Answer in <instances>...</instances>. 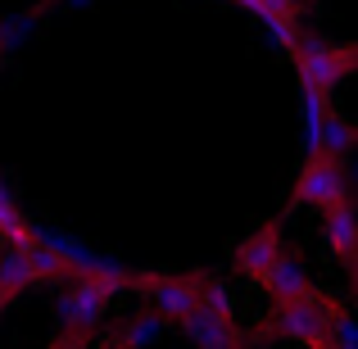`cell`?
<instances>
[{"mask_svg": "<svg viewBox=\"0 0 358 349\" xmlns=\"http://www.w3.org/2000/svg\"><path fill=\"white\" fill-rule=\"evenodd\" d=\"M290 59H295V69H299V82H304L308 91H322V96H331V87H341L358 69V50L350 41H322V36H313V32L295 36Z\"/></svg>", "mask_w": 358, "mask_h": 349, "instance_id": "cell-1", "label": "cell"}, {"mask_svg": "<svg viewBox=\"0 0 358 349\" xmlns=\"http://www.w3.org/2000/svg\"><path fill=\"white\" fill-rule=\"evenodd\" d=\"M168 322H159L155 313H136V318H127V322H122V332H118V341H114V349H150L159 341V332H164Z\"/></svg>", "mask_w": 358, "mask_h": 349, "instance_id": "cell-12", "label": "cell"}, {"mask_svg": "<svg viewBox=\"0 0 358 349\" xmlns=\"http://www.w3.org/2000/svg\"><path fill=\"white\" fill-rule=\"evenodd\" d=\"M27 286H36V281H32V268H27L23 250H18V245H5V254H0V290L23 295Z\"/></svg>", "mask_w": 358, "mask_h": 349, "instance_id": "cell-13", "label": "cell"}, {"mask_svg": "<svg viewBox=\"0 0 358 349\" xmlns=\"http://www.w3.org/2000/svg\"><path fill=\"white\" fill-rule=\"evenodd\" d=\"M322 241L331 245V254L341 259V268L350 272V281L358 277V218L350 200H336L322 209Z\"/></svg>", "mask_w": 358, "mask_h": 349, "instance_id": "cell-8", "label": "cell"}, {"mask_svg": "<svg viewBox=\"0 0 358 349\" xmlns=\"http://www.w3.org/2000/svg\"><path fill=\"white\" fill-rule=\"evenodd\" d=\"M336 295H322V290H308L299 299H286V304L272 308V318L263 322L259 336H277V341H295L304 349H327V322H331Z\"/></svg>", "mask_w": 358, "mask_h": 349, "instance_id": "cell-2", "label": "cell"}, {"mask_svg": "<svg viewBox=\"0 0 358 349\" xmlns=\"http://www.w3.org/2000/svg\"><path fill=\"white\" fill-rule=\"evenodd\" d=\"M308 155L350 159V155H354V122L327 105V114H322V122H317V136H313V145H308Z\"/></svg>", "mask_w": 358, "mask_h": 349, "instance_id": "cell-11", "label": "cell"}, {"mask_svg": "<svg viewBox=\"0 0 358 349\" xmlns=\"http://www.w3.org/2000/svg\"><path fill=\"white\" fill-rule=\"evenodd\" d=\"M9 299H14V295H9V290H0V318H5V308H9Z\"/></svg>", "mask_w": 358, "mask_h": 349, "instance_id": "cell-17", "label": "cell"}, {"mask_svg": "<svg viewBox=\"0 0 358 349\" xmlns=\"http://www.w3.org/2000/svg\"><path fill=\"white\" fill-rule=\"evenodd\" d=\"M200 281H204V272H191V277H168V272H141V277H131L127 272V286L136 290L150 313L168 327H177L200 304Z\"/></svg>", "mask_w": 358, "mask_h": 349, "instance_id": "cell-3", "label": "cell"}, {"mask_svg": "<svg viewBox=\"0 0 358 349\" xmlns=\"http://www.w3.org/2000/svg\"><path fill=\"white\" fill-rule=\"evenodd\" d=\"M241 349H259V345H250V341H245V345H241Z\"/></svg>", "mask_w": 358, "mask_h": 349, "instance_id": "cell-18", "label": "cell"}, {"mask_svg": "<svg viewBox=\"0 0 358 349\" xmlns=\"http://www.w3.org/2000/svg\"><path fill=\"white\" fill-rule=\"evenodd\" d=\"M27 236H32V227L23 222V213H18V204H14V195H9L5 177H0V241H5V245H23Z\"/></svg>", "mask_w": 358, "mask_h": 349, "instance_id": "cell-14", "label": "cell"}, {"mask_svg": "<svg viewBox=\"0 0 358 349\" xmlns=\"http://www.w3.org/2000/svg\"><path fill=\"white\" fill-rule=\"evenodd\" d=\"M336 200H350V182H345L341 159L308 155V164L299 168V177H295L290 204H299V209H317V213H322L327 204H336Z\"/></svg>", "mask_w": 358, "mask_h": 349, "instance_id": "cell-5", "label": "cell"}, {"mask_svg": "<svg viewBox=\"0 0 358 349\" xmlns=\"http://www.w3.org/2000/svg\"><path fill=\"white\" fill-rule=\"evenodd\" d=\"M55 349H87V341H64V336H59V341H55Z\"/></svg>", "mask_w": 358, "mask_h": 349, "instance_id": "cell-16", "label": "cell"}, {"mask_svg": "<svg viewBox=\"0 0 358 349\" xmlns=\"http://www.w3.org/2000/svg\"><path fill=\"white\" fill-rule=\"evenodd\" d=\"M259 286H263V295H268L272 304H286V299L308 295V290H313V277H308V268H304V259H299V254H286V250H281L277 263H272V268L259 277Z\"/></svg>", "mask_w": 358, "mask_h": 349, "instance_id": "cell-9", "label": "cell"}, {"mask_svg": "<svg viewBox=\"0 0 358 349\" xmlns=\"http://www.w3.org/2000/svg\"><path fill=\"white\" fill-rule=\"evenodd\" d=\"M241 9H250V14L263 18V27L272 32V41L277 45H295V36L304 32L299 27V0H236Z\"/></svg>", "mask_w": 358, "mask_h": 349, "instance_id": "cell-10", "label": "cell"}, {"mask_svg": "<svg viewBox=\"0 0 358 349\" xmlns=\"http://www.w3.org/2000/svg\"><path fill=\"white\" fill-rule=\"evenodd\" d=\"M109 295H114V290L100 277H73L69 286L59 290V299H55V318H59L64 341H87L100 327V318H105Z\"/></svg>", "mask_w": 358, "mask_h": 349, "instance_id": "cell-4", "label": "cell"}, {"mask_svg": "<svg viewBox=\"0 0 358 349\" xmlns=\"http://www.w3.org/2000/svg\"><path fill=\"white\" fill-rule=\"evenodd\" d=\"M281 250H286V245H281V218H272V222H263V227H254V232L236 245V254H231V268H236L241 277L259 281L263 272L277 263Z\"/></svg>", "mask_w": 358, "mask_h": 349, "instance_id": "cell-7", "label": "cell"}, {"mask_svg": "<svg viewBox=\"0 0 358 349\" xmlns=\"http://www.w3.org/2000/svg\"><path fill=\"white\" fill-rule=\"evenodd\" d=\"M327 349H358V327L345 308V299H336L331 322H327Z\"/></svg>", "mask_w": 358, "mask_h": 349, "instance_id": "cell-15", "label": "cell"}, {"mask_svg": "<svg viewBox=\"0 0 358 349\" xmlns=\"http://www.w3.org/2000/svg\"><path fill=\"white\" fill-rule=\"evenodd\" d=\"M177 327L186 332V341H191L195 349H241L245 345V332L236 327V318L231 313H213V308H204V304H195Z\"/></svg>", "mask_w": 358, "mask_h": 349, "instance_id": "cell-6", "label": "cell"}]
</instances>
